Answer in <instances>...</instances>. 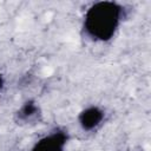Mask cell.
<instances>
[{"label": "cell", "mask_w": 151, "mask_h": 151, "mask_svg": "<svg viewBox=\"0 0 151 151\" xmlns=\"http://www.w3.org/2000/svg\"><path fill=\"white\" fill-rule=\"evenodd\" d=\"M4 86H5V80H4V77H2V76L0 74V92L2 91Z\"/></svg>", "instance_id": "obj_5"}, {"label": "cell", "mask_w": 151, "mask_h": 151, "mask_svg": "<svg viewBox=\"0 0 151 151\" xmlns=\"http://www.w3.org/2000/svg\"><path fill=\"white\" fill-rule=\"evenodd\" d=\"M105 120V112L99 106H87L80 111L78 116V122L80 127L86 132L96 131Z\"/></svg>", "instance_id": "obj_3"}, {"label": "cell", "mask_w": 151, "mask_h": 151, "mask_svg": "<svg viewBox=\"0 0 151 151\" xmlns=\"http://www.w3.org/2000/svg\"><path fill=\"white\" fill-rule=\"evenodd\" d=\"M37 112H38V107L34 104L26 103L21 107V110L19 111V117L22 118V119H25V120H27V117H28V120H29V118H32Z\"/></svg>", "instance_id": "obj_4"}, {"label": "cell", "mask_w": 151, "mask_h": 151, "mask_svg": "<svg viewBox=\"0 0 151 151\" xmlns=\"http://www.w3.org/2000/svg\"><path fill=\"white\" fill-rule=\"evenodd\" d=\"M125 17V8L117 1H97L83 18V31L93 42H107L114 38Z\"/></svg>", "instance_id": "obj_1"}, {"label": "cell", "mask_w": 151, "mask_h": 151, "mask_svg": "<svg viewBox=\"0 0 151 151\" xmlns=\"http://www.w3.org/2000/svg\"><path fill=\"white\" fill-rule=\"evenodd\" d=\"M68 138L66 130L57 127L40 137L33 144L31 151H66Z\"/></svg>", "instance_id": "obj_2"}]
</instances>
